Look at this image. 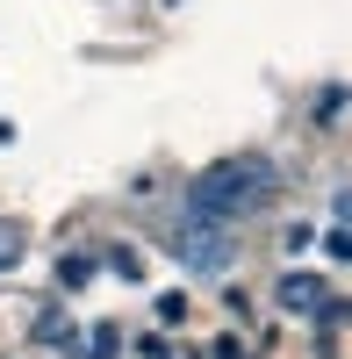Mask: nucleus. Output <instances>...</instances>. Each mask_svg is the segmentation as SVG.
Masks as SVG:
<instances>
[{
  "label": "nucleus",
  "mask_w": 352,
  "mask_h": 359,
  "mask_svg": "<svg viewBox=\"0 0 352 359\" xmlns=\"http://www.w3.org/2000/svg\"><path fill=\"white\" fill-rule=\"evenodd\" d=\"M266 201H273V158H259V151H230L216 165H201L187 187L194 223H245Z\"/></svg>",
  "instance_id": "nucleus-1"
},
{
  "label": "nucleus",
  "mask_w": 352,
  "mask_h": 359,
  "mask_svg": "<svg viewBox=\"0 0 352 359\" xmlns=\"http://www.w3.org/2000/svg\"><path fill=\"white\" fill-rule=\"evenodd\" d=\"M180 266H194V273H230V266H238L230 223H187L180 230Z\"/></svg>",
  "instance_id": "nucleus-2"
},
{
  "label": "nucleus",
  "mask_w": 352,
  "mask_h": 359,
  "mask_svg": "<svg viewBox=\"0 0 352 359\" xmlns=\"http://www.w3.org/2000/svg\"><path fill=\"white\" fill-rule=\"evenodd\" d=\"M273 302H280L287 316H324V309H331V287L316 280V273H280V287H273Z\"/></svg>",
  "instance_id": "nucleus-3"
},
{
  "label": "nucleus",
  "mask_w": 352,
  "mask_h": 359,
  "mask_svg": "<svg viewBox=\"0 0 352 359\" xmlns=\"http://www.w3.org/2000/svg\"><path fill=\"white\" fill-rule=\"evenodd\" d=\"M22 245H29L22 216H0V273H8V266H22Z\"/></svg>",
  "instance_id": "nucleus-4"
},
{
  "label": "nucleus",
  "mask_w": 352,
  "mask_h": 359,
  "mask_svg": "<svg viewBox=\"0 0 352 359\" xmlns=\"http://www.w3.org/2000/svg\"><path fill=\"white\" fill-rule=\"evenodd\" d=\"M123 352V331H115V323H94V331H86V359H115Z\"/></svg>",
  "instance_id": "nucleus-5"
},
{
  "label": "nucleus",
  "mask_w": 352,
  "mask_h": 359,
  "mask_svg": "<svg viewBox=\"0 0 352 359\" xmlns=\"http://www.w3.org/2000/svg\"><path fill=\"white\" fill-rule=\"evenodd\" d=\"M94 273H101V259H86V252H72L65 266H57V280H65V287H86Z\"/></svg>",
  "instance_id": "nucleus-6"
},
{
  "label": "nucleus",
  "mask_w": 352,
  "mask_h": 359,
  "mask_svg": "<svg viewBox=\"0 0 352 359\" xmlns=\"http://www.w3.org/2000/svg\"><path fill=\"white\" fill-rule=\"evenodd\" d=\"M187 316H194V309H187V294H180V287H172V294H158V323H165V331H180Z\"/></svg>",
  "instance_id": "nucleus-7"
},
{
  "label": "nucleus",
  "mask_w": 352,
  "mask_h": 359,
  "mask_svg": "<svg viewBox=\"0 0 352 359\" xmlns=\"http://www.w3.org/2000/svg\"><path fill=\"white\" fill-rule=\"evenodd\" d=\"M108 273H123V280H144V252L115 245V252H108Z\"/></svg>",
  "instance_id": "nucleus-8"
},
{
  "label": "nucleus",
  "mask_w": 352,
  "mask_h": 359,
  "mask_svg": "<svg viewBox=\"0 0 352 359\" xmlns=\"http://www.w3.org/2000/svg\"><path fill=\"white\" fill-rule=\"evenodd\" d=\"M324 252H331V259H338V266H345V259H352V245H345V223H331V230H324Z\"/></svg>",
  "instance_id": "nucleus-9"
},
{
  "label": "nucleus",
  "mask_w": 352,
  "mask_h": 359,
  "mask_svg": "<svg viewBox=\"0 0 352 359\" xmlns=\"http://www.w3.org/2000/svg\"><path fill=\"white\" fill-rule=\"evenodd\" d=\"M338 108H345V94H338V86H324V94H316V115H324V123H338Z\"/></svg>",
  "instance_id": "nucleus-10"
},
{
  "label": "nucleus",
  "mask_w": 352,
  "mask_h": 359,
  "mask_svg": "<svg viewBox=\"0 0 352 359\" xmlns=\"http://www.w3.org/2000/svg\"><path fill=\"white\" fill-rule=\"evenodd\" d=\"M137 352H144V359H172V352H165V338H137Z\"/></svg>",
  "instance_id": "nucleus-11"
}]
</instances>
